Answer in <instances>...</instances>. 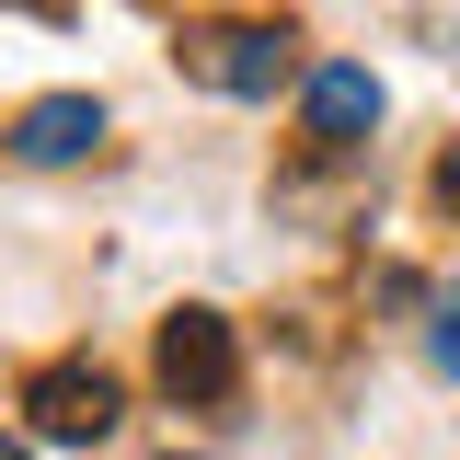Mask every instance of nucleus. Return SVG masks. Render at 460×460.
I'll return each mask as SVG.
<instances>
[{
  "label": "nucleus",
  "mask_w": 460,
  "mask_h": 460,
  "mask_svg": "<svg viewBox=\"0 0 460 460\" xmlns=\"http://www.w3.org/2000/svg\"><path fill=\"white\" fill-rule=\"evenodd\" d=\"M93 138H104V104H93V93H47V104L12 115V150H23V162H81Z\"/></svg>",
  "instance_id": "obj_5"
},
{
  "label": "nucleus",
  "mask_w": 460,
  "mask_h": 460,
  "mask_svg": "<svg viewBox=\"0 0 460 460\" xmlns=\"http://www.w3.org/2000/svg\"><path fill=\"white\" fill-rule=\"evenodd\" d=\"M162 460H184V449H162Z\"/></svg>",
  "instance_id": "obj_9"
},
{
  "label": "nucleus",
  "mask_w": 460,
  "mask_h": 460,
  "mask_svg": "<svg viewBox=\"0 0 460 460\" xmlns=\"http://www.w3.org/2000/svg\"><path fill=\"white\" fill-rule=\"evenodd\" d=\"M438 208H449V219H460V150H449V162H438Z\"/></svg>",
  "instance_id": "obj_7"
},
{
  "label": "nucleus",
  "mask_w": 460,
  "mask_h": 460,
  "mask_svg": "<svg viewBox=\"0 0 460 460\" xmlns=\"http://www.w3.org/2000/svg\"><path fill=\"white\" fill-rule=\"evenodd\" d=\"M0 460H23V449H12V438H0Z\"/></svg>",
  "instance_id": "obj_8"
},
{
  "label": "nucleus",
  "mask_w": 460,
  "mask_h": 460,
  "mask_svg": "<svg viewBox=\"0 0 460 460\" xmlns=\"http://www.w3.org/2000/svg\"><path fill=\"white\" fill-rule=\"evenodd\" d=\"M230 380H242L230 323H219V311H172V323H162V392L172 402H230Z\"/></svg>",
  "instance_id": "obj_3"
},
{
  "label": "nucleus",
  "mask_w": 460,
  "mask_h": 460,
  "mask_svg": "<svg viewBox=\"0 0 460 460\" xmlns=\"http://www.w3.org/2000/svg\"><path fill=\"white\" fill-rule=\"evenodd\" d=\"M184 58H196V81H219L230 104H277V81L299 69L277 23H208V35H184Z\"/></svg>",
  "instance_id": "obj_2"
},
{
  "label": "nucleus",
  "mask_w": 460,
  "mask_h": 460,
  "mask_svg": "<svg viewBox=\"0 0 460 460\" xmlns=\"http://www.w3.org/2000/svg\"><path fill=\"white\" fill-rule=\"evenodd\" d=\"M438 368H460V299H438Z\"/></svg>",
  "instance_id": "obj_6"
},
{
  "label": "nucleus",
  "mask_w": 460,
  "mask_h": 460,
  "mask_svg": "<svg viewBox=\"0 0 460 460\" xmlns=\"http://www.w3.org/2000/svg\"><path fill=\"white\" fill-rule=\"evenodd\" d=\"M115 368H93V357H58V368H35L23 380V414H35V438H58V449H93L115 426Z\"/></svg>",
  "instance_id": "obj_1"
},
{
  "label": "nucleus",
  "mask_w": 460,
  "mask_h": 460,
  "mask_svg": "<svg viewBox=\"0 0 460 460\" xmlns=\"http://www.w3.org/2000/svg\"><path fill=\"white\" fill-rule=\"evenodd\" d=\"M299 115H311V138H323V150H357V138L380 127V81H368L357 58H334V69H311Z\"/></svg>",
  "instance_id": "obj_4"
}]
</instances>
